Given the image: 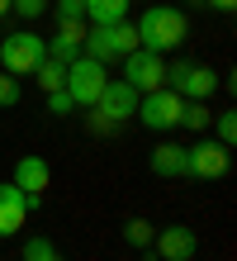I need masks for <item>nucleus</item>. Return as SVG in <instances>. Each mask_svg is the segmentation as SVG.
<instances>
[{
    "label": "nucleus",
    "mask_w": 237,
    "mask_h": 261,
    "mask_svg": "<svg viewBox=\"0 0 237 261\" xmlns=\"http://www.w3.org/2000/svg\"><path fill=\"white\" fill-rule=\"evenodd\" d=\"M138 48H147V53H176L180 43L190 38V14L176 10V5H147L138 14Z\"/></svg>",
    "instance_id": "obj_1"
},
{
    "label": "nucleus",
    "mask_w": 237,
    "mask_h": 261,
    "mask_svg": "<svg viewBox=\"0 0 237 261\" xmlns=\"http://www.w3.org/2000/svg\"><path fill=\"white\" fill-rule=\"evenodd\" d=\"M138 48V29L123 19V24H90L86 29V43H81V53L86 57H95V62H123Z\"/></svg>",
    "instance_id": "obj_2"
},
{
    "label": "nucleus",
    "mask_w": 237,
    "mask_h": 261,
    "mask_svg": "<svg viewBox=\"0 0 237 261\" xmlns=\"http://www.w3.org/2000/svg\"><path fill=\"white\" fill-rule=\"evenodd\" d=\"M47 57V38L34 29H14L0 38V71L5 76H34V67Z\"/></svg>",
    "instance_id": "obj_3"
},
{
    "label": "nucleus",
    "mask_w": 237,
    "mask_h": 261,
    "mask_svg": "<svg viewBox=\"0 0 237 261\" xmlns=\"http://www.w3.org/2000/svg\"><path fill=\"white\" fill-rule=\"evenodd\" d=\"M180 110H185V100L171 86H156V90H147V95H138V124L152 128V133L180 128Z\"/></svg>",
    "instance_id": "obj_4"
},
{
    "label": "nucleus",
    "mask_w": 237,
    "mask_h": 261,
    "mask_svg": "<svg viewBox=\"0 0 237 261\" xmlns=\"http://www.w3.org/2000/svg\"><path fill=\"white\" fill-rule=\"evenodd\" d=\"M228 166H232V147H223L209 133H199V143L185 147V176H195V180H223Z\"/></svg>",
    "instance_id": "obj_5"
},
{
    "label": "nucleus",
    "mask_w": 237,
    "mask_h": 261,
    "mask_svg": "<svg viewBox=\"0 0 237 261\" xmlns=\"http://www.w3.org/2000/svg\"><path fill=\"white\" fill-rule=\"evenodd\" d=\"M104 81H109L104 62H95V57H86V53H81V57H71V62H67V86H62V90L76 100V110H90L95 95L104 90Z\"/></svg>",
    "instance_id": "obj_6"
},
{
    "label": "nucleus",
    "mask_w": 237,
    "mask_h": 261,
    "mask_svg": "<svg viewBox=\"0 0 237 261\" xmlns=\"http://www.w3.org/2000/svg\"><path fill=\"white\" fill-rule=\"evenodd\" d=\"M166 86L176 90L180 100H209L218 90V71L214 67H199V62H185V57H176V62L166 67Z\"/></svg>",
    "instance_id": "obj_7"
},
{
    "label": "nucleus",
    "mask_w": 237,
    "mask_h": 261,
    "mask_svg": "<svg viewBox=\"0 0 237 261\" xmlns=\"http://www.w3.org/2000/svg\"><path fill=\"white\" fill-rule=\"evenodd\" d=\"M123 81H128L138 95L166 86V57L162 53H147V48H133L128 57H123Z\"/></svg>",
    "instance_id": "obj_8"
},
{
    "label": "nucleus",
    "mask_w": 237,
    "mask_h": 261,
    "mask_svg": "<svg viewBox=\"0 0 237 261\" xmlns=\"http://www.w3.org/2000/svg\"><path fill=\"white\" fill-rule=\"evenodd\" d=\"M90 110H95V114H104L109 124H128V119L138 114V90L123 81V76H119V81L109 76V81H104V90L95 95V105H90Z\"/></svg>",
    "instance_id": "obj_9"
},
{
    "label": "nucleus",
    "mask_w": 237,
    "mask_h": 261,
    "mask_svg": "<svg viewBox=\"0 0 237 261\" xmlns=\"http://www.w3.org/2000/svg\"><path fill=\"white\" fill-rule=\"evenodd\" d=\"M152 252L162 261H195L199 256V238H195V228H185V223H166V228L152 233Z\"/></svg>",
    "instance_id": "obj_10"
},
{
    "label": "nucleus",
    "mask_w": 237,
    "mask_h": 261,
    "mask_svg": "<svg viewBox=\"0 0 237 261\" xmlns=\"http://www.w3.org/2000/svg\"><path fill=\"white\" fill-rule=\"evenodd\" d=\"M14 186L34 199V209H38L43 204V190L52 186V166H47V157H38V152L19 157V162H14Z\"/></svg>",
    "instance_id": "obj_11"
},
{
    "label": "nucleus",
    "mask_w": 237,
    "mask_h": 261,
    "mask_svg": "<svg viewBox=\"0 0 237 261\" xmlns=\"http://www.w3.org/2000/svg\"><path fill=\"white\" fill-rule=\"evenodd\" d=\"M29 214H34V199L14 186V180H0V238H14Z\"/></svg>",
    "instance_id": "obj_12"
},
{
    "label": "nucleus",
    "mask_w": 237,
    "mask_h": 261,
    "mask_svg": "<svg viewBox=\"0 0 237 261\" xmlns=\"http://www.w3.org/2000/svg\"><path fill=\"white\" fill-rule=\"evenodd\" d=\"M86 19H57V34L47 38V57H57V62H71V57H81V43H86Z\"/></svg>",
    "instance_id": "obj_13"
},
{
    "label": "nucleus",
    "mask_w": 237,
    "mask_h": 261,
    "mask_svg": "<svg viewBox=\"0 0 237 261\" xmlns=\"http://www.w3.org/2000/svg\"><path fill=\"white\" fill-rule=\"evenodd\" d=\"M147 166H152V176L176 180V176H185V147L180 143H156L147 152Z\"/></svg>",
    "instance_id": "obj_14"
},
{
    "label": "nucleus",
    "mask_w": 237,
    "mask_h": 261,
    "mask_svg": "<svg viewBox=\"0 0 237 261\" xmlns=\"http://www.w3.org/2000/svg\"><path fill=\"white\" fill-rule=\"evenodd\" d=\"M133 0H86V24H123Z\"/></svg>",
    "instance_id": "obj_15"
},
{
    "label": "nucleus",
    "mask_w": 237,
    "mask_h": 261,
    "mask_svg": "<svg viewBox=\"0 0 237 261\" xmlns=\"http://www.w3.org/2000/svg\"><path fill=\"white\" fill-rule=\"evenodd\" d=\"M34 81H38L43 95H47V90H62V86H67V62H57V57H43V62L34 67Z\"/></svg>",
    "instance_id": "obj_16"
},
{
    "label": "nucleus",
    "mask_w": 237,
    "mask_h": 261,
    "mask_svg": "<svg viewBox=\"0 0 237 261\" xmlns=\"http://www.w3.org/2000/svg\"><path fill=\"white\" fill-rule=\"evenodd\" d=\"M209 124H214L209 100H185V110H180V128H190V133H209Z\"/></svg>",
    "instance_id": "obj_17"
},
{
    "label": "nucleus",
    "mask_w": 237,
    "mask_h": 261,
    "mask_svg": "<svg viewBox=\"0 0 237 261\" xmlns=\"http://www.w3.org/2000/svg\"><path fill=\"white\" fill-rule=\"evenodd\" d=\"M152 233H156V228L147 219H128V223H123V242H128L133 252H147L152 247Z\"/></svg>",
    "instance_id": "obj_18"
},
{
    "label": "nucleus",
    "mask_w": 237,
    "mask_h": 261,
    "mask_svg": "<svg viewBox=\"0 0 237 261\" xmlns=\"http://www.w3.org/2000/svg\"><path fill=\"white\" fill-rule=\"evenodd\" d=\"M24 261H62L52 238H24Z\"/></svg>",
    "instance_id": "obj_19"
},
{
    "label": "nucleus",
    "mask_w": 237,
    "mask_h": 261,
    "mask_svg": "<svg viewBox=\"0 0 237 261\" xmlns=\"http://www.w3.org/2000/svg\"><path fill=\"white\" fill-rule=\"evenodd\" d=\"M214 138H218L223 147H232V143H237V114H232V110L214 114Z\"/></svg>",
    "instance_id": "obj_20"
},
{
    "label": "nucleus",
    "mask_w": 237,
    "mask_h": 261,
    "mask_svg": "<svg viewBox=\"0 0 237 261\" xmlns=\"http://www.w3.org/2000/svg\"><path fill=\"white\" fill-rule=\"evenodd\" d=\"M47 5H52V0H10V10L19 14V19H43Z\"/></svg>",
    "instance_id": "obj_21"
},
{
    "label": "nucleus",
    "mask_w": 237,
    "mask_h": 261,
    "mask_svg": "<svg viewBox=\"0 0 237 261\" xmlns=\"http://www.w3.org/2000/svg\"><path fill=\"white\" fill-rule=\"evenodd\" d=\"M14 105H19V76L0 71V110H14Z\"/></svg>",
    "instance_id": "obj_22"
},
{
    "label": "nucleus",
    "mask_w": 237,
    "mask_h": 261,
    "mask_svg": "<svg viewBox=\"0 0 237 261\" xmlns=\"http://www.w3.org/2000/svg\"><path fill=\"white\" fill-rule=\"evenodd\" d=\"M47 114H76V100L67 95V90H47Z\"/></svg>",
    "instance_id": "obj_23"
},
{
    "label": "nucleus",
    "mask_w": 237,
    "mask_h": 261,
    "mask_svg": "<svg viewBox=\"0 0 237 261\" xmlns=\"http://www.w3.org/2000/svg\"><path fill=\"white\" fill-rule=\"evenodd\" d=\"M47 10H57V19H86V0H52Z\"/></svg>",
    "instance_id": "obj_24"
},
{
    "label": "nucleus",
    "mask_w": 237,
    "mask_h": 261,
    "mask_svg": "<svg viewBox=\"0 0 237 261\" xmlns=\"http://www.w3.org/2000/svg\"><path fill=\"white\" fill-rule=\"evenodd\" d=\"M86 128H90V133H100V138H104V133H114L119 124H109V119H104V114H95V110H90V114H86Z\"/></svg>",
    "instance_id": "obj_25"
},
{
    "label": "nucleus",
    "mask_w": 237,
    "mask_h": 261,
    "mask_svg": "<svg viewBox=\"0 0 237 261\" xmlns=\"http://www.w3.org/2000/svg\"><path fill=\"white\" fill-rule=\"evenodd\" d=\"M204 10H218V14H232L237 0H204Z\"/></svg>",
    "instance_id": "obj_26"
},
{
    "label": "nucleus",
    "mask_w": 237,
    "mask_h": 261,
    "mask_svg": "<svg viewBox=\"0 0 237 261\" xmlns=\"http://www.w3.org/2000/svg\"><path fill=\"white\" fill-rule=\"evenodd\" d=\"M5 14H10V0H0V19H5Z\"/></svg>",
    "instance_id": "obj_27"
},
{
    "label": "nucleus",
    "mask_w": 237,
    "mask_h": 261,
    "mask_svg": "<svg viewBox=\"0 0 237 261\" xmlns=\"http://www.w3.org/2000/svg\"><path fill=\"white\" fill-rule=\"evenodd\" d=\"M190 5H195V10H204V0H190Z\"/></svg>",
    "instance_id": "obj_28"
}]
</instances>
